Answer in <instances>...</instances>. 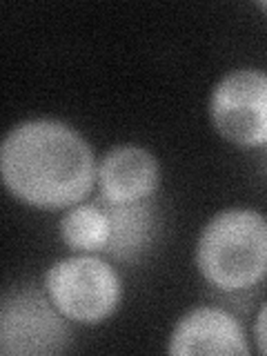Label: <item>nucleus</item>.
I'll return each instance as SVG.
<instances>
[{
    "label": "nucleus",
    "instance_id": "obj_9",
    "mask_svg": "<svg viewBox=\"0 0 267 356\" xmlns=\"http://www.w3.org/2000/svg\"><path fill=\"white\" fill-rule=\"evenodd\" d=\"M58 232L67 248L76 252H105L109 238L107 209L94 203H78L65 211Z\"/></svg>",
    "mask_w": 267,
    "mask_h": 356
},
{
    "label": "nucleus",
    "instance_id": "obj_6",
    "mask_svg": "<svg viewBox=\"0 0 267 356\" xmlns=\"http://www.w3.org/2000/svg\"><path fill=\"white\" fill-rule=\"evenodd\" d=\"M167 352L174 356L214 354L234 356L250 354L241 323L220 307H194L178 318L170 334Z\"/></svg>",
    "mask_w": 267,
    "mask_h": 356
},
{
    "label": "nucleus",
    "instance_id": "obj_3",
    "mask_svg": "<svg viewBox=\"0 0 267 356\" xmlns=\"http://www.w3.org/2000/svg\"><path fill=\"white\" fill-rule=\"evenodd\" d=\"M44 292L67 321L100 325L116 312L122 285L116 270L98 256H70L44 274Z\"/></svg>",
    "mask_w": 267,
    "mask_h": 356
},
{
    "label": "nucleus",
    "instance_id": "obj_7",
    "mask_svg": "<svg viewBox=\"0 0 267 356\" xmlns=\"http://www.w3.org/2000/svg\"><path fill=\"white\" fill-rule=\"evenodd\" d=\"M96 183L107 205L143 203L159 189L161 167L145 147L118 145L98 163Z\"/></svg>",
    "mask_w": 267,
    "mask_h": 356
},
{
    "label": "nucleus",
    "instance_id": "obj_1",
    "mask_svg": "<svg viewBox=\"0 0 267 356\" xmlns=\"http://www.w3.org/2000/svg\"><path fill=\"white\" fill-rule=\"evenodd\" d=\"M98 165L89 143L60 120L36 118L11 129L0 147V176L18 200L38 209L83 203Z\"/></svg>",
    "mask_w": 267,
    "mask_h": 356
},
{
    "label": "nucleus",
    "instance_id": "obj_11",
    "mask_svg": "<svg viewBox=\"0 0 267 356\" xmlns=\"http://www.w3.org/2000/svg\"><path fill=\"white\" fill-rule=\"evenodd\" d=\"M259 7H261V9H265V11H267V3H261V5H259Z\"/></svg>",
    "mask_w": 267,
    "mask_h": 356
},
{
    "label": "nucleus",
    "instance_id": "obj_10",
    "mask_svg": "<svg viewBox=\"0 0 267 356\" xmlns=\"http://www.w3.org/2000/svg\"><path fill=\"white\" fill-rule=\"evenodd\" d=\"M254 339H256V345H259L261 354H267V303L259 312V316H256V323H254Z\"/></svg>",
    "mask_w": 267,
    "mask_h": 356
},
{
    "label": "nucleus",
    "instance_id": "obj_4",
    "mask_svg": "<svg viewBox=\"0 0 267 356\" xmlns=\"http://www.w3.org/2000/svg\"><path fill=\"white\" fill-rule=\"evenodd\" d=\"M209 120L236 147L267 145V74L236 70L222 76L209 96Z\"/></svg>",
    "mask_w": 267,
    "mask_h": 356
},
{
    "label": "nucleus",
    "instance_id": "obj_5",
    "mask_svg": "<svg viewBox=\"0 0 267 356\" xmlns=\"http://www.w3.org/2000/svg\"><path fill=\"white\" fill-rule=\"evenodd\" d=\"M47 292L18 289L7 294L0 312V352L5 356H49L70 345V327Z\"/></svg>",
    "mask_w": 267,
    "mask_h": 356
},
{
    "label": "nucleus",
    "instance_id": "obj_2",
    "mask_svg": "<svg viewBox=\"0 0 267 356\" xmlns=\"http://www.w3.org/2000/svg\"><path fill=\"white\" fill-rule=\"evenodd\" d=\"M196 267L209 285L241 292L267 276V218L256 209H222L203 227Z\"/></svg>",
    "mask_w": 267,
    "mask_h": 356
},
{
    "label": "nucleus",
    "instance_id": "obj_8",
    "mask_svg": "<svg viewBox=\"0 0 267 356\" xmlns=\"http://www.w3.org/2000/svg\"><path fill=\"white\" fill-rule=\"evenodd\" d=\"M109 238L105 252L116 261H134L140 256L154 234V209L147 200L129 205H107Z\"/></svg>",
    "mask_w": 267,
    "mask_h": 356
}]
</instances>
